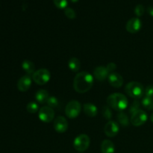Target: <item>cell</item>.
<instances>
[{
    "label": "cell",
    "mask_w": 153,
    "mask_h": 153,
    "mask_svg": "<svg viewBox=\"0 0 153 153\" xmlns=\"http://www.w3.org/2000/svg\"><path fill=\"white\" fill-rule=\"evenodd\" d=\"M94 76L86 71L78 73L73 80V88L79 94L87 93L94 85Z\"/></svg>",
    "instance_id": "cell-1"
},
{
    "label": "cell",
    "mask_w": 153,
    "mask_h": 153,
    "mask_svg": "<svg viewBox=\"0 0 153 153\" xmlns=\"http://www.w3.org/2000/svg\"><path fill=\"white\" fill-rule=\"evenodd\" d=\"M107 104L117 111H123L128 106L127 97L121 93H114L108 97Z\"/></svg>",
    "instance_id": "cell-2"
},
{
    "label": "cell",
    "mask_w": 153,
    "mask_h": 153,
    "mask_svg": "<svg viewBox=\"0 0 153 153\" xmlns=\"http://www.w3.org/2000/svg\"><path fill=\"white\" fill-rule=\"evenodd\" d=\"M144 88L143 85L138 82H128L125 87V92L134 100L140 99L144 94Z\"/></svg>",
    "instance_id": "cell-3"
},
{
    "label": "cell",
    "mask_w": 153,
    "mask_h": 153,
    "mask_svg": "<svg viewBox=\"0 0 153 153\" xmlns=\"http://www.w3.org/2000/svg\"><path fill=\"white\" fill-rule=\"evenodd\" d=\"M82 111V105L77 100H71L65 107V114L70 119H76Z\"/></svg>",
    "instance_id": "cell-4"
},
{
    "label": "cell",
    "mask_w": 153,
    "mask_h": 153,
    "mask_svg": "<svg viewBox=\"0 0 153 153\" xmlns=\"http://www.w3.org/2000/svg\"><path fill=\"white\" fill-rule=\"evenodd\" d=\"M32 80L37 85H44L49 82L51 79L50 72L47 69H40L34 72V74L31 76Z\"/></svg>",
    "instance_id": "cell-5"
},
{
    "label": "cell",
    "mask_w": 153,
    "mask_h": 153,
    "mask_svg": "<svg viewBox=\"0 0 153 153\" xmlns=\"http://www.w3.org/2000/svg\"><path fill=\"white\" fill-rule=\"evenodd\" d=\"M90 143H91V140H90L89 136L87 135L86 134H81L75 138L73 141V146L76 150L82 152L88 149Z\"/></svg>",
    "instance_id": "cell-6"
},
{
    "label": "cell",
    "mask_w": 153,
    "mask_h": 153,
    "mask_svg": "<svg viewBox=\"0 0 153 153\" xmlns=\"http://www.w3.org/2000/svg\"><path fill=\"white\" fill-rule=\"evenodd\" d=\"M147 114L144 111L140 109L131 114L130 122L134 126H141L147 121Z\"/></svg>",
    "instance_id": "cell-7"
},
{
    "label": "cell",
    "mask_w": 153,
    "mask_h": 153,
    "mask_svg": "<svg viewBox=\"0 0 153 153\" xmlns=\"http://www.w3.org/2000/svg\"><path fill=\"white\" fill-rule=\"evenodd\" d=\"M38 117L40 120L46 123L52 122L55 117V112L53 108L49 106H43L39 109Z\"/></svg>",
    "instance_id": "cell-8"
},
{
    "label": "cell",
    "mask_w": 153,
    "mask_h": 153,
    "mask_svg": "<svg viewBox=\"0 0 153 153\" xmlns=\"http://www.w3.org/2000/svg\"><path fill=\"white\" fill-rule=\"evenodd\" d=\"M53 128L58 133H64L68 128V122L63 116H59L54 120Z\"/></svg>",
    "instance_id": "cell-9"
},
{
    "label": "cell",
    "mask_w": 153,
    "mask_h": 153,
    "mask_svg": "<svg viewBox=\"0 0 153 153\" xmlns=\"http://www.w3.org/2000/svg\"><path fill=\"white\" fill-rule=\"evenodd\" d=\"M142 27V22L139 18L134 17L130 19L127 22L126 25V31L130 34H135V33L138 32Z\"/></svg>",
    "instance_id": "cell-10"
},
{
    "label": "cell",
    "mask_w": 153,
    "mask_h": 153,
    "mask_svg": "<svg viewBox=\"0 0 153 153\" xmlns=\"http://www.w3.org/2000/svg\"><path fill=\"white\" fill-rule=\"evenodd\" d=\"M120 131V127L117 123L110 120L105 124L104 127V132L108 137H114L117 135Z\"/></svg>",
    "instance_id": "cell-11"
},
{
    "label": "cell",
    "mask_w": 153,
    "mask_h": 153,
    "mask_svg": "<svg viewBox=\"0 0 153 153\" xmlns=\"http://www.w3.org/2000/svg\"><path fill=\"white\" fill-rule=\"evenodd\" d=\"M32 78L31 76L25 75L22 76L20 79L18 80L17 82V88L21 92H26L27 91L30 89L32 83Z\"/></svg>",
    "instance_id": "cell-12"
},
{
    "label": "cell",
    "mask_w": 153,
    "mask_h": 153,
    "mask_svg": "<svg viewBox=\"0 0 153 153\" xmlns=\"http://www.w3.org/2000/svg\"><path fill=\"white\" fill-rule=\"evenodd\" d=\"M108 82L113 88H121L123 85V78L120 74L117 73H110L108 77Z\"/></svg>",
    "instance_id": "cell-13"
},
{
    "label": "cell",
    "mask_w": 153,
    "mask_h": 153,
    "mask_svg": "<svg viewBox=\"0 0 153 153\" xmlns=\"http://www.w3.org/2000/svg\"><path fill=\"white\" fill-rule=\"evenodd\" d=\"M110 73L108 71L106 67L104 66H99L96 67L94 71V78L100 82H103L105 79H108Z\"/></svg>",
    "instance_id": "cell-14"
},
{
    "label": "cell",
    "mask_w": 153,
    "mask_h": 153,
    "mask_svg": "<svg viewBox=\"0 0 153 153\" xmlns=\"http://www.w3.org/2000/svg\"><path fill=\"white\" fill-rule=\"evenodd\" d=\"M83 111L85 115L89 117H94L98 114V108L93 103H85L83 105Z\"/></svg>",
    "instance_id": "cell-15"
},
{
    "label": "cell",
    "mask_w": 153,
    "mask_h": 153,
    "mask_svg": "<svg viewBox=\"0 0 153 153\" xmlns=\"http://www.w3.org/2000/svg\"><path fill=\"white\" fill-rule=\"evenodd\" d=\"M34 98H35L36 101L40 104H44V103L47 102L49 98V92L46 90L40 89L36 92L35 95H34Z\"/></svg>",
    "instance_id": "cell-16"
},
{
    "label": "cell",
    "mask_w": 153,
    "mask_h": 153,
    "mask_svg": "<svg viewBox=\"0 0 153 153\" xmlns=\"http://www.w3.org/2000/svg\"><path fill=\"white\" fill-rule=\"evenodd\" d=\"M22 68L25 72V73L29 76H32L34 72L36 71L35 65H34V64L32 61H29V60H25L22 63Z\"/></svg>",
    "instance_id": "cell-17"
},
{
    "label": "cell",
    "mask_w": 153,
    "mask_h": 153,
    "mask_svg": "<svg viewBox=\"0 0 153 153\" xmlns=\"http://www.w3.org/2000/svg\"><path fill=\"white\" fill-rule=\"evenodd\" d=\"M115 146L113 142L110 140H104L101 143L102 153H114Z\"/></svg>",
    "instance_id": "cell-18"
},
{
    "label": "cell",
    "mask_w": 153,
    "mask_h": 153,
    "mask_svg": "<svg viewBox=\"0 0 153 153\" xmlns=\"http://www.w3.org/2000/svg\"><path fill=\"white\" fill-rule=\"evenodd\" d=\"M68 67L71 71L74 73H78L81 68V62L79 58L73 57L68 61Z\"/></svg>",
    "instance_id": "cell-19"
},
{
    "label": "cell",
    "mask_w": 153,
    "mask_h": 153,
    "mask_svg": "<svg viewBox=\"0 0 153 153\" xmlns=\"http://www.w3.org/2000/svg\"><path fill=\"white\" fill-rule=\"evenodd\" d=\"M117 120L119 122V123L122 126L126 127L129 125V118L127 116V114L126 113H124L123 111H120L117 114Z\"/></svg>",
    "instance_id": "cell-20"
},
{
    "label": "cell",
    "mask_w": 153,
    "mask_h": 153,
    "mask_svg": "<svg viewBox=\"0 0 153 153\" xmlns=\"http://www.w3.org/2000/svg\"><path fill=\"white\" fill-rule=\"evenodd\" d=\"M141 104L144 108L146 110H153V97H145L141 102Z\"/></svg>",
    "instance_id": "cell-21"
},
{
    "label": "cell",
    "mask_w": 153,
    "mask_h": 153,
    "mask_svg": "<svg viewBox=\"0 0 153 153\" xmlns=\"http://www.w3.org/2000/svg\"><path fill=\"white\" fill-rule=\"evenodd\" d=\"M27 111L30 114H35L39 111V106L35 102H30L26 106Z\"/></svg>",
    "instance_id": "cell-22"
},
{
    "label": "cell",
    "mask_w": 153,
    "mask_h": 153,
    "mask_svg": "<svg viewBox=\"0 0 153 153\" xmlns=\"http://www.w3.org/2000/svg\"><path fill=\"white\" fill-rule=\"evenodd\" d=\"M140 102H139L137 100H134V101L131 103V105H130V107H129V109H128L130 114H132L134 113L135 111L140 110Z\"/></svg>",
    "instance_id": "cell-23"
},
{
    "label": "cell",
    "mask_w": 153,
    "mask_h": 153,
    "mask_svg": "<svg viewBox=\"0 0 153 153\" xmlns=\"http://www.w3.org/2000/svg\"><path fill=\"white\" fill-rule=\"evenodd\" d=\"M64 14H65V16H67L68 19H75L76 16V11H75L73 8H71V7H67V8L64 9Z\"/></svg>",
    "instance_id": "cell-24"
},
{
    "label": "cell",
    "mask_w": 153,
    "mask_h": 153,
    "mask_svg": "<svg viewBox=\"0 0 153 153\" xmlns=\"http://www.w3.org/2000/svg\"><path fill=\"white\" fill-rule=\"evenodd\" d=\"M102 113L103 117L105 118L106 120H111L112 117L111 111L110 107L108 106H103L102 109Z\"/></svg>",
    "instance_id": "cell-25"
},
{
    "label": "cell",
    "mask_w": 153,
    "mask_h": 153,
    "mask_svg": "<svg viewBox=\"0 0 153 153\" xmlns=\"http://www.w3.org/2000/svg\"><path fill=\"white\" fill-rule=\"evenodd\" d=\"M55 5L59 9H65L67 7V0H53Z\"/></svg>",
    "instance_id": "cell-26"
},
{
    "label": "cell",
    "mask_w": 153,
    "mask_h": 153,
    "mask_svg": "<svg viewBox=\"0 0 153 153\" xmlns=\"http://www.w3.org/2000/svg\"><path fill=\"white\" fill-rule=\"evenodd\" d=\"M47 105L49 107L52 108H57L58 105V100L55 97H49V100L47 101Z\"/></svg>",
    "instance_id": "cell-27"
},
{
    "label": "cell",
    "mask_w": 153,
    "mask_h": 153,
    "mask_svg": "<svg viewBox=\"0 0 153 153\" xmlns=\"http://www.w3.org/2000/svg\"><path fill=\"white\" fill-rule=\"evenodd\" d=\"M144 6L142 5V4H137V5L134 7V13H135L136 16H138V17L143 16V15L144 14Z\"/></svg>",
    "instance_id": "cell-28"
},
{
    "label": "cell",
    "mask_w": 153,
    "mask_h": 153,
    "mask_svg": "<svg viewBox=\"0 0 153 153\" xmlns=\"http://www.w3.org/2000/svg\"><path fill=\"white\" fill-rule=\"evenodd\" d=\"M144 94L146 97H153V85H148L145 88Z\"/></svg>",
    "instance_id": "cell-29"
},
{
    "label": "cell",
    "mask_w": 153,
    "mask_h": 153,
    "mask_svg": "<svg viewBox=\"0 0 153 153\" xmlns=\"http://www.w3.org/2000/svg\"><path fill=\"white\" fill-rule=\"evenodd\" d=\"M106 68H107L108 71L109 73H114V71L117 69V65L114 64V63H109V64L107 65V67H106Z\"/></svg>",
    "instance_id": "cell-30"
},
{
    "label": "cell",
    "mask_w": 153,
    "mask_h": 153,
    "mask_svg": "<svg viewBox=\"0 0 153 153\" xmlns=\"http://www.w3.org/2000/svg\"><path fill=\"white\" fill-rule=\"evenodd\" d=\"M147 12L151 16L153 17V6H149L147 7Z\"/></svg>",
    "instance_id": "cell-31"
},
{
    "label": "cell",
    "mask_w": 153,
    "mask_h": 153,
    "mask_svg": "<svg viewBox=\"0 0 153 153\" xmlns=\"http://www.w3.org/2000/svg\"><path fill=\"white\" fill-rule=\"evenodd\" d=\"M150 120L153 123V113L151 114V116H150Z\"/></svg>",
    "instance_id": "cell-32"
},
{
    "label": "cell",
    "mask_w": 153,
    "mask_h": 153,
    "mask_svg": "<svg viewBox=\"0 0 153 153\" xmlns=\"http://www.w3.org/2000/svg\"><path fill=\"white\" fill-rule=\"evenodd\" d=\"M70 1H71L72 2H73V3H76V2H78V1H79V0H70Z\"/></svg>",
    "instance_id": "cell-33"
}]
</instances>
